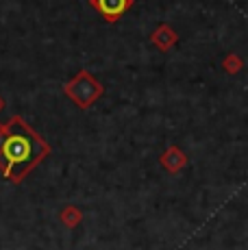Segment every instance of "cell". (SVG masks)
I'll list each match as a JSON object with an SVG mask.
<instances>
[{
	"instance_id": "1",
	"label": "cell",
	"mask_w": 248,
	"mask_h": 250,
	"mask_svg": "<svg viewBox=\"0 0 248 250\" xmlns=\"http://www.w3.org/2000/svg\"><path fill=\"white\" fill-rule=\"evenodd\" d=\"M46 152L48 146L20 118H13L7 126H0V167L7 179L20 181Z\"/></svg>"
},
{
	"instance_id": "2",
	"label": "cell",
	"mask_w": 248,
	"mask_h": 250,
	"mask_svg": "<svg viewBox=\"0 0 248 250\" xmlns=\"http://www.w3.org/2000/svg\"><path fill=\"white\" fill-rule=\"evenodd\" d=\"M65 89H68V94L72 96V98H76V103H79L81 107H87V104L96 98L98 91H100L98 85L94 83V81L89 79V74H85V72L76 81H72Z\"/></svg>"
},
{
	"instance_id": "3",
	"label": "cell",
	"mask_w": 248,
	"mask_h": 250,
	"mask_svg": "<svg viewBox=\"0 0 248 250\" xmlns=\"http://www.w3.org/2000/svg\"><path fill=\"white\" fill-rule=\"evenodd\" d=\"M128 4H131V0H94V7H96L109 22H113L118 16H122L128 9Z\"/></svg>"
},
{
	"instance_id": "4",
	"label": "cell",
	"mask_w": 248,
	"mask_h": 250,
	"mask_svg": "<svg viewBox=\"0 0 248 250\" xmlns=\"http://www.w3.org/2000/svg\"><path fill=\"white\" fill-rule=\"evenodd\" d=\"M0 107H2V100H0Z\"/></svg>"
}]
</instances>
